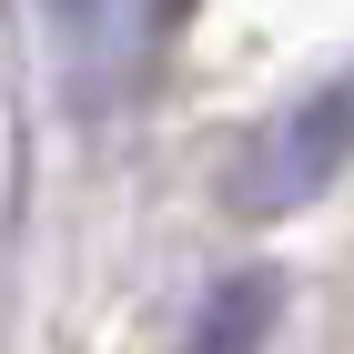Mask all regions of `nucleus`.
Wrapping results in <instances>:
<instances>
[{
	"instance_id": "obj_1",
	"label": "nucleus",
	"mask_w": 354,
	"mask_h": 354,
	"mask_svg": "<svg viewBox=\"0 0 354 354\" xmlns=\"http://www.w3.org/2000/svg\"><path fill=\"white\" fill-rule=\"evenodd\" d=\"M344 152H354V82H324L314 102H294L263 142H253V172L233 183V203H243V213H283L304 192H324V172L344 162Z\"/></svg>"
},
{
	"instance_id": "obj_2",
	"label": "nucleus",
	"mask_w": 354,
	"mask_h": 354,
	"mask_svg": "<svg viewBox=\"0 0 354 354\" xmlns=\"http://www.w3.org/2000/svg\"><path fill=\"white\" fill-rule=\"evenodd\" d=\"M263 314H273V283H263V273L223 283V294L203 304V334H192V354H253V344H263Z\"/></svg>"
}]
</instances>
